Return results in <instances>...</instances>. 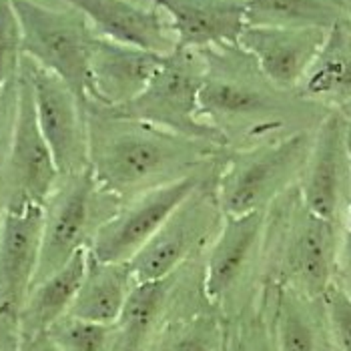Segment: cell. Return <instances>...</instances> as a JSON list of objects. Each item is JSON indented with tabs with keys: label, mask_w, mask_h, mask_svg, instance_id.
I'll use <instances>...</instances> for the list:
<instances>
[{
	"label": "cell",
	"mask_w": 351,
	"mask_h": 351,
	"mask_svg": "<svg viewBox=\"0 0 351 351\" xmlns=\"http://www.w3.org/2000/svg\"><path fill=\"white\" fill-rule=\"evenodd\" d=\"M205 77L199 93L201 119L221 135L229 151L315 129L329 112L281 90L239 45L201 51Z\"/></svg>",
	"instance_id": "6da1fadb"
},
{
	"label": "cell",
	"mask_w": 351,
	"mask_h": 351,
	"mask_svg": "<svg viewBox=\"0 0 351 351\" xmlns=\"http://www.w3.org/2000/svg\"><path fill=\"white\" fill-rule=\"evenodd\" d=\"M88 169L103 189L119 201L203 175L225 159V147L177 135L159 127L114 117L86 105Z\"/></svg>",
	"instance_id": "7a4b0ae2"
},
{
	"label": "cell",
	"mask_w": 351,
	"mask_h": 351,
	"mask_svg": "<svg viewBox=\"0 0 351 351\" xmlns=\"http://www.w3.org/2000/svg\"><path fill=\"white\" fill-rule=\"evenodd\" d=\"M343 225L309 211L298 185L267 211L263 237V285H277L322 299L333 283Z\"/></svg>",
	"instance_id": "3957f363"
},
{
	"label": "cell",
	"mask_w": 351,
	"mask_h": 351,
	"mask_svg": "<svg viewBox=\"0 0 351 351\" xmlns=\"http://www.w3.org/2000/svg\"><path fill=\"white\" fill-rule=\"evenodd\" d=\"M315 129H303L267 143L227 151L215 191L223 215H247L269 207L299 183Z\"/></svg>",
	"instance_id": "277c9868"
},
{
	"label": "cell",
	"mask_w": 351,
	"mask_h": 351,
	"mask_svg": "<svg viewBox=\"0 0 351 351\" xmlns=\"http://www.w3.org/2000/svg\"><path fill=\"white\" fill-rule=\"evenodd\" d=\"M12 4L23 27L25 56L66 82L86 107L90 99V58L99 38L86 16L62 2L12 0Z\"/></svg>",
	"instance_id": "5b68a950"
},
{
	"label": "cell",
	"mask_w": 351,
	"mask_h": 351,
	"mask_svg": "<svg viewBox=\"0 0 351 351\" xmlns=\"http://www.w3.org/2000/svg\"><path fill=\"white\" fill-rule=\"evenodd\" d=\"M123 205L103 189L90 169L60 177L43 207V249L34 283L62 269L77 253L88 249L99 227Z\"/></svg>",
	"instance_id": "8992f818"
},
{
	"label": "cell",
	"mask_w": 351,
	"mask_h": 351,
	"mask_svg": "<svg viewBox=\"0 0 351 351\" xmlns=\"http://www.w3.org/2000/svg\"><path fill=\"white\" fill-rule=\"evenodd\" d=\"M205 77V60L199 51L175 49L147 88L127 105L105 108L114 117L147 123L177 135L209 141L225 147L221 135L201 119L199 93ZM227 149V147H225Z\"/></svg>",
	"instance_id": "52a82bcc"
},
{
	"label": "cell",
	"mask_w": 351,
	"mask_h": 351,
	"mask_svg": "<svg viewBox=\"0 0 351 351\" xmlns=\"http://www.w3.org/2000/svg\"><path fill=\"white\" fill-rule=\"evenodd\" d=\"M215 177L217 173L193 191L129 261L136 281L171 277L201 249H209L225 219L217 199Z\"/></svg>",
	"instance_id": "ba28073f"
},
{
	"label": "cell",
	"mask_w": 351,
	"mask_h": 351,
	"mask_svg": "<svg viewBox=\"0 0 351 351\" xmlns=\"http://www.w3.org/2000/svg\"><path fill=\"white\" fill-rule=\"evenodd\" d=\"M58 181L60 171L36 121L32 86L21 69L16 125L0 165V211L45 207Z\"/></svg>",
	"instance_id": "9c48e42d"
},
{
	"label": "cell",
	"mask_w": 351,
	"mask_h": 351,
	"mask_svg": "<svg viewBox=\"0 0 351 351\" xmlns=\"http://www.w3.org/2000/svg\"><path fill=\"white\" fill-rule=\"evenodd\" d=\"M350 117L329 110L313 133V145L299 177L305 207L322 219L346 227L351 197Z\"/></svg>",
	"instance_id": "30bf717a"
},
{
	"label": "cell",
	"mask_w": 351,
	"mask_h": 351,
	"mask_svg": "<svg viewBox=\"0 0 351 351\" xmlns=\"http://www.w3.org/2000/svg\"><path fill=\"white\" fill-rule=\"evenodd\" d=\"M23 73L32 86L36 121L53 151L60 177L88 169V125L86 107L66 82L28 56L23 58Z\"/></svg>",
	"instance_id": "8fae6325"
},
{
	"label": "cell",
	"mask_w": 351,
	"mask_h": 351,
	"mask_svg": "<svg viewBox=\"0 0 351 351\" xmlns=\"http://www.w3.org/2000/svg\"><path fill=\"white\" fill-rule=\"evenodd\" d=\"M217 169L143 193L131 201H125L117 209V213L99 227L93 243L88 247V253L101 261L129 263L153 239V235L161 229L169 215L201 183L213 177Z\"/></svg>",
	"instance_id": "7c38bea8"
},
{
	"label": "cell",
	"mask_w": 351,
	"mask_h": 351,
	"mask_svg": "<svg viewBox=\"0 0 351 351\" xmlns=\"http://www.w3.org/2000/svg\"><path fill=\"white\" fill-rule=\"evenodd\" d=\"M265 221L267 211L223 219L201 273V293L211 307L225 311L241 295L247 277L263 255Z\"/></svg>",
	"instance_id": "4fadbf2b"
},
{
	"label": "cell",
	"mask_w": 351,
	"mask_h": 351,
	"mask_svg": "<svg viewBox=\"0 0 351 351\" xmlns=\"http://www.w3.org/2000/svg\"><path fill=\"white\" fill-rule=\"evenodd\" d=\"M43 249V207L0 211V311L19 317Z\"/></svg>",
	"instance_id": "5bb4252c"
},
{
	"label": "cell",
	"mask_w": 351,
	"mask_h": 351,
	"mask_svg": "<svg viewBox=\"0 0 351 351\" xmlns=\"http://www.w3.org/2000/svg\"><path fill=\"white\" fill-rule=\"evenodd\" d=\"M327 36L324 28L247 27L239 47L253 56L261 73L277 88L298 93Z\"/></svg>",
	"instance_id": "9a60e30c"
},
{
	"label": "cell",
	"mask_w": 351,
	"mask_h": 351,
	"mask_svg": "<svg viewBox=\"0 0 351 351\" xmlns=\"http://www.w3.org/2000/svg\"><path fill=\"white\" fill-rule=\"evenodd\" d=\"M86 16L101 38L157 54H171L177 38L169 19L141 0H58Z\"/></svg>",
	"instance_id": "2e32d148"
},
{
	"label": "cell",
	"mask_w": 351,
	"mask_h": 351,
	"mask_svg": "<svg viewBox=\"0 0 351 351\" xmlns=\"http://www.w3.org/2000/svg\"><path fill=\"white\" fill-rule=\"evenodd\" d=\"M169 19L177 49L207 51L239 45L247 28V0H151Z\"/></svg>",
	"instance_id": "e0dca14e"
},
{
	"label": "cell",
	"mask_w": 351,
	"mask_h": 351,
	"mask_svg": "<svg viewBox=\"0 0 351 351\" xmlns=\"http://www.w3.org/2000/svg\"><path fill=\"white\" fill-rule=\"evenodd\" d=\"M165 56L99 36L90 58L88 103L107 108L131 103L159 73Z\"/></svg>",
	"instance_id": "ac0fdd59"
},
{
	"label": "cell",
	"mask_w": 351,
	"mask_h": 351,
	"mask_svg": "<svg viewBox=\"0 0 351 351\" xmlns=\"http://www.w3.org/2000/svg\"><path fill=\"white\" fill-rule=\"evenodd\" d=\"M259 299L275 351H335L324 299L305 298L277 285H263Z\"/></svg>",
	"instance_id": "d6986e66"
},
{
	"label": "cell",
	"mask_w": 351,
	"mask_h": 351,
	"mask_svg": "<svg viewBox=\"0 0 351 351\" xmlns=\"http://www.w3.org/2000/svg\"><path fill=\"white\" fill-rule=\"evenodd\" d=\"M86 251L88 249L77 253L62 269L34 283L32 289L28 291L19 311L23 351L32 350L38 341H43L49 335L51 327L56 322L69 315L86 269Z\"/></svg>",
	"instance_id": "ffe728a7"
},
{
	"label": "cell",
	"mask_w": 351,
	"mask_h": 351,
	"mask_svg": "<svg viewBox=\"0 0 351 351\" xmlns=\"http://www.w3.org/2000/svg\"><path fill=\"white\" fill-rule=\"evenodd\" d=\"M298 95L327 110L348 112L351 108V30L343 19L327 30Z\"/></svg>",
	"instance_id": "44dd1931"
},
{
	"label": "cell",
	"mask_w": 351,
	"mask_h": 351,
	"mask_svg": "<svg viewBox=\"0 0 351 351\" xmlns=\"http://www.w3.org/2000/svg\"><path fill=\"white\" fill-rule=\"evenodd\" d=\"M135 283L131 263L101 261L86 251V269L69 315L95 324H117Z\"/></svg>",
	"instance_id": "7402d4cb"
},
{
	"label": "cell",
	"mask_w": 351,
	"mask_h": 351,
	"mask_svg": "<svg viewBox=\"0 0 351 351\" xmlns=\"http://www.w3.org/2000/svg\"><path fill=\"white\" fill-rule=\"evenodd\" d=\"M177 279L179 271L165 279L136 281L114 324L121 351H145L149 348L165 324V315L173 303Z\"/></svg>",
	"instance_id": "603a6c76"
},
{
	"label": "cell",
	"mask_w": 351,
	"mask_h": 351,
	"mask_svg": "<svg viewBox=\"0 0 351 351\" xmlns=\"http://www.w3.org/2000/svg\"><path fill=\"white\" fill-rule=\"evenodd\" d=\"M343 19L337 0H247V27L329 30Z\"/></svg>",
	"instance_id": "cb8c5ba5"
},
{
	"label": "cell",
	"mask_w": 351,
	"mask_h": 351,
	"mask_svg": "<svg viewBox=\"0 0 351 351\" xmlns=\"http://www.w3.org/2000/svg\"><path fill=\"white\" fill-rule=\"evenodd\" d=\"M165 324L157 343L151 341L145 351H223L225 329L215 313H191Z\"/></svg>",
	"instance_id": "d4e9b609"
},
{
	"label": "cell",
	"mask_w": 351,
	"mask_h": 351,
	"mask_svg": "<svg viewBox=\"0 0 351 351\" xmlns=\"http://www.w3.org/2000/svg\"><path fill=\"white\" fill-rule=\"evenodd\" d=\"M58 351H121L114 324H95L64 315L47 335Z\"/></svg>",
	"instance_id": "484cf974"
},
{
	"label": "cell",
	"mask_w": 351,
	"mask_h": 351,
	"mask_svg": "<svg viewBox=\"0 0 351 351\" xmlns=\"http://www.w3.org/2000/svg\"><path fill=\"white\" fill-rule=\"evenodd\" d=\"M23 27L12 0H0V86L19 81L23 64Z\"/></svg>",
	"instance_id": "4316f807"
},
{
	"label": "cell",
	"mask_w": 351,
	"mask_h": 351,
	"mask_svg": "<svg viewBox=\"0 0 351 351\" xmlns=\"http://www.w3.org/2000/svg\"><path fill=\"white\" fill-rule=\"evenodd\" d=\"M322 299L333 350L351 351V298L331 283Z\"/></svg>",
	"instance_id": "83f0119b"
},
{
	"label": "cell",
	"mask_w": 351,
	"mask_h": 351,
	"mask_svg": "<svg viewBox=\"0 0 351 351\" xmlns=\"http://www.w3.org/2000/svg\"><path fill=\"white\" fill-rule=\"evenodd\" d=\"M235 351H275L269 325H267L263 307H261V299H259L257 309L245 322H241Z\"/></svg>",
	"instance_id": "f1b7e54d"
},
{
	"label": "cell",
	"mask_w": 351,
	"mask_h": 351,
	"mask_svg": "<svg viewBox=\"0 0 351 351\" xmlns=\"http://www.w3.org/2000/svg\"><path fill=\"white\" fill-rule=\"evenodd\" d=\"M19 112V81L0 86V165L4 161Z\"/></svg>",
	"instance_id": "f546056e"
},
{
	"label": "cell",
	"mask_w": 351,
	"mask_h": 351,
	"mask_svg": "<svg viewBox=\"0 0 351 351\" xmlns=\"http://www.w3.org/2000/svg\"><path fill=\"white\" fill-rule=\"evenodd\" d=\"M333 285L339 287L348 298H351V231H348V229H343L339 249H337Z\"/></svg>",
	"instance_id": "4dcf8cb0"
},
{
	"label": "cell",
	"mask_w": 351,
	"mask_h": 351,
	"mask_svg": "<svg viewBox=\"0 0 351 351\" xmlns=\"http://www.w3.org/2000/svg\"><path fill=\"white\" fill-rule=\"evenodd\" d=\"M0 351H23L19 317L0 311Z\"/></svg>",
	"instance_id": "1f68e13d"
},
{
	"label": "cell",
	"mask_w": 351,
	"mask_h": 351,
	"mask_svg": "<svg viewBox=\"0 0 351 351\" xmlns=\"http://www.w3.org/2000/svg\"><path fill=\"white\" fill-rule=\"evenodd\" d=\"M28 351H58V348L54 346L53 341L49 339V337H45L43 341H38L32 350H28Z\"/></svg>",
	"instance_id": "d6a6232c"
},
{
	"label": "cell",
	"mask_w": 351,
	"mask_h": 351,
	"mask_svg": "<svg viewBox=\"0 0 351 351\" xmlns=\"http://www.w3.org/2000/svg\"><path fill=\"white\" fill-rule=\"evenodd\" d=\"M341 10H343V21L348 23V27L351 30V0H337Z\"/></svg>",
	"instance_id": "836d02e7"
},
{
	"label": "cell",
	"mask_w": 351,
	"mask_h": 351,
	"mask_svg": "<svg viewBox=\"0 0 351 351\" xmlns=\"http://www.w3.org/2000/svg\"><path fill=\"white\" fill-rule=\"evenodd\" d=\"M348 138H350V153H351V117H350V131H348ZM346 229L351 231V197H350V207H348V217H346Z\"/></svg>",
	"instance_id": "e575fe53"
},
{
	"label": "cell",
	"mask_w": 351,
	"mask_h": 351,
	"mask_svg": "<svg viewBox=\"0 0 351 351\" xmlns=\"http://www.w3.org/2000/svg\"><path fill=\"white\" fill-rule=\"evenodd\" d=\"M343 114H348V117H351V108H350V110H348V112H343Z\"/></svg>",
	"instance_id": "d590c367"
}]
</instances>
